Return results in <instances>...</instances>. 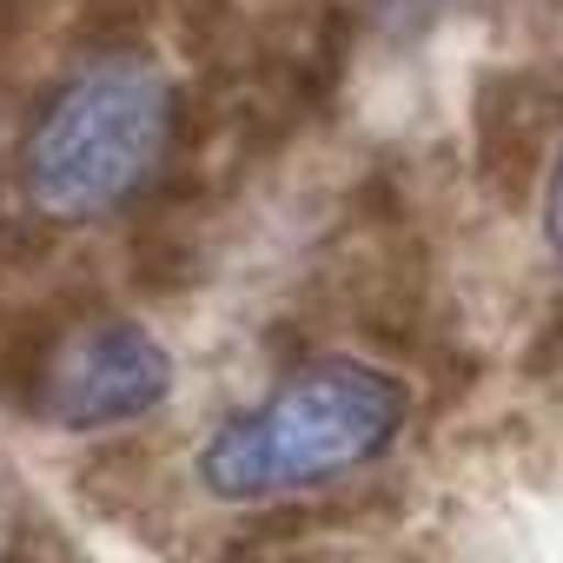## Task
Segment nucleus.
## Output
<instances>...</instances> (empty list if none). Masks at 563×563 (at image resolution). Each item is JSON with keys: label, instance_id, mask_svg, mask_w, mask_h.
<instances>
[{"label": "nucleus", "instance_id": "1", "mask_svg": "<svg viewBox=\"0 0 563 563\" xmlns=\"http://www.w3.org/2000/svg\"><path fill=\"white\" fill-rule=\"evenodd\" d=\"M411 405L418 398L405 372L358 352H319L199 431L186 457L192 490L225 510L306 504L345 490L405 444Z\"/></svg>", "mask_w": 563, "mask_h": 563}, {"label": "nucleus", "instance_id": "2", "mask_svg": "<svg viewBox=\"0 0 563 563\" xmlns=\"http://www.w3.org/2000/svg\"><path fill=\"white\" fill-rule=\"evenodd\" d=\"M179 133L173 80L146 60H93L47 93L21 140V192L60 225L126 212L166 166Z\"/></svg>", "mask_w": 563, "mask_h": 563}, {"label": "nucleus", "instance_id": "3", "mask_svg": "<svg viewBox=\"0 0 563 563\" xmlns=\"http://www.w3.org/2000/svg\"><path fill=\"white\" fill-rule=\"evenodd\" d=\"M179 385V365L166 339L140 319H93L80 325L47 378H41V418L67 438H113L146 424Z\"/></svg>", "mask_w": 563, "mask_h": 563}, {"label": "nucleus", "instance_id": "4", "mask_svg": "<svg viewBox=\"0 0 563 563\" xmlns=\"http://www.w3.org/2000/svg\"><path fill=\"white\" fill-rule=\"evenodd\" d=\"M543 245H550V258L563 265V146H556L550 179H543Z\"/></svg>", "mask_w": 563, "mask_h": 563}]
</instances>
